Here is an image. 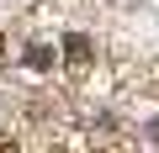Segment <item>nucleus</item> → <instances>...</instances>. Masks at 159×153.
Returning <instances> with one entry per match:
<instances>
[{
	"instance_id": "1",
	"label": "nucleus",
	"mask_w": 159,
	"mask_h": 153,
	"mask_svg": "<svg viewBox=\"0 0 159 153\" xmlns=\"http://www.w3.org/2000/svg\"><path fill=\"white\" fill-rule=\"evenodd\" d=\"M27 63H32V69H48V63H53V53H48V48H32V53H27Z\"/></svg>"
},
{
	"instance_id": "3",
	"label": "nucleus",
	"mask_w": 159,
	"mask_h": 153,
	"mask_svg": "<svg viewBox=\"0 0 159 153\" xmlns=\"http://www.w3.org/2000/svg\"><path fill=\"white\" fill-rule=\"evenodd\" d=\"M0 58H6V37H0Z\"/></svg>"
},
{
	"instance_id": "2",
	"label": "nucleus",
	"mask_w": 159,
	"mask_h": 153,
	"mask_svg": "<svg viewBox=\"0 0 159 153\" xmlns=\"http://www.w3.org/2000/svg\"><path fill=\"white\" fill-rule=\"evenodd\" d=\"M64 48H69V58H85V53H90V42H85V37H69Z\"/></svg>"
}]
</instances>
